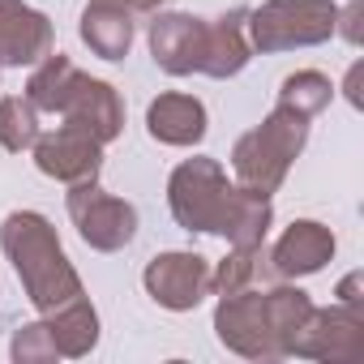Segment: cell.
I'll list each match as a JSON object with an SVG mask.
<instances>
[{"instance_id": "obj_1", "label": "cell", "mask_w": 364, "mask_h": 364, "mask_svg": "<svg viewBox=\"0 0 364 364\" xmlns=\"http://www.w3.org/2000/svg\"><path fill=\"white\" fill-rule=\"evenodd\" d=\"M5 22H0V60H31L35 48L48 43V26L43 18H35L31 9H18L5 0Z\"/></svg>"}, {"instance_id": "obj_4", "label": "cell", "mask_w": 364, "mask_h": 364, "mask_svg": "<svg viewBox=\"0 0 364 364\" xmlns=\"http://www.w3.org/2000/svg\"><path fill=\"white\" fill-rule=\"evenodd\" d=\"M202 43V26H193V18H163L154 22V56L176 69V56H189Z\"/></svg>"}, {"instance_id": "obj_7", "label": "cell", "mask_w": 364, "mask_h": 364, "mask_svg": "<svg viewBox=\"0 0 364 364\" xmlns=\"http://www.w3.org/2000/svg\"><path fill=\"white\" fill-rule=\"evenodd\" d=\"M0 137H5V146H14V150L35 137V120H31V112L22 103H5V107H0Z\"/></svg>"}, {"instance_id": "obj_3", "label": "cell", "mask_w": 364, "mask_h": 364, "mask_svg": "<svg viewBox=\"0 0 364 364\" xmlns=\"http://www.w3.org/2000/svg\"><path fill=\"white\" fill-rule=\"evenodd\" d=\"M198 283H202V262L198 257H163L150 270V287L167 304H189V300H198Z\"/></svg>"}, {"instance_id": "obj_2", "label": "cell", "mask_w": 364, "mask_h": 364, "mask_svg": "<svg viewBox=\"0 0 364 364\" xmlns=\"http://www.w3.org/2000/svg\"><path fill=\"white\" fill-rule=\"evenodd\" d=\"M150 129H154V137H167V141H193V137H202V107L193 99L167 95L150 107Z\"/></svg>"}, {"instance_id": "obj_6", "label": "cell", "mask_w": 364, "mask_h": 364, "mask_svg": "<svg viewBox=\"0 0 364 364\" xmlns=\"http://www.w3.org/2000/svg\"><path fill=\"white\" fill-rule=\"evenodd\" d=\"M82 35H86V39L107 56V60H116V56L129 48V22H124V18H116V14H86Z\"/></svg>"}, {"instance_id": "obj_5", "label": "cell", "mask_w": 364, "mask_h": 364, "mask_svg": "<svg viewBox=\"0 0 364 364\" xmlns=\"http://www.w3.org/2000/svg\"><path fill=\"white\" fill-rule=\"evenodd\" d=\"M330 253V240L313 228V223H300L291 236H287V245H283V266L291 262V266H300V270H313V266H321V257Z\"/></svg>"}]
</instances>
